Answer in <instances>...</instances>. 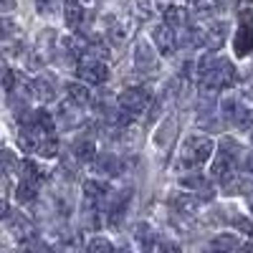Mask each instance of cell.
I'll use <instances>...</instances> for the list:
<instances>
[{
	"label": "cell",
	"mask_w": 253,
	"mask_h": 253,
	"mask_svg": "<svg viewBox=\"0 0 253 253\" xmlns=\"http://www.w3.org/2000/svg\"><path fill=\"white\" fill-rule=\"evenodd\" d=\"M251 142H253V129H251Z\"/></svg>",
	"instance_id": "e575fe53"
},
{
	"label": "cell",
	"mask_w": 253,
	"mask_h": 253,
	"mask_svg": "<svg viewBox=\"0 0 253 253\" xmlns=\"http://www.w3.org/2000/svg\"><path fill=\"white\" fill-rule=\"evenodd\" d=\"M91 162H94L96 175H101V177H117V175L124 172V160L114 152H101Z\"/></svg>",
	"instance_id": "30bf717a"
},
{
	"label": "cell",
	"mask_w": 253,
	"mask_h": 253,
	"mask_svg": "<svg viewBox=\"0 0 253 253\" xmlns=\"http://www.w3.org/2000/svg\"><path fill=\"white\" fill-rule=\"evenodd\" d=\"M84 18H86V8L79 0H66V26L71 31H81L84 28Z\"/></svg>",
	"instance_id": "ffe728a7"
},
{
	"label": "cell",
	"mask_w": 253,
	"mask_h": 253,
	"mask_svg": "<svg viewBox=\"0 0 253 253\" xmlns=\"http://www.w3.org/2000/svg\"><path fill=\"white\" fill-rule=\"evenodd\" d=\"M33 3H36L41 15H51V13H56L63 5V0H33Z\"/></svg>",
	"instance_id": "83f0119b"
},
{
	"label": "cell",
	"mask_w": 253,
	"mask_h": 253,
	"mask_svg": "<svg viewBox=\"0 0 253 253\" xmlns=\"http://www.w3.org/2000/svg\"><path fill=\"white\" fill-rule=\"evenodd\" d=\"M71 155L79 162H91L96 157V142H94V137H79L71 144Z\"/></svg>",
	"instance_id": "e0dca14e"
},
{
	"label": "cell",
	"mask_w": 253,
	"mask_h": 253,
	"mask_svg": "<svg viewBox=\"0 0 253 253\" xmlns=\"http://www.w3.org/2000/svg\"><path fill=\"white\" fill-rule=\"evenodd\" d=\"M220 10V0H193V13L200 18H213Z\"/></svg>",
	"instance_id": "484cf974"
},
{
	"label": "cell",
	"mask_w": 253,
	"mask_h": 253,
	"mask_svg": "<svg viewBox=\"0 0 253 253\" xmlns=\"http://www.w3.org/2000/svg\"><path fill=\"white\" fill-rule=\"evenodd\" d=\"M20 167L18 157L13 150H0V182H5L8 177H13V172Z\"/></svg>",
	"instance_id": "603a6c76"
},
{
	"label": "cell",
	"mask_w": 253,
	"mask_h": 253,
	"mask_svg": "<svg viewBox=\"0 0 253 253\" xmlns=\"http://www.w3.org/2000/svg\"><path fill=\"white\" fill-rule=\"evenodd\" d=\"M220 193L225 195H251L253 193V175H243V172H233L230 177H225L220 182Z\"/></svg>",
	"instance_id": "8fae6325"
},
{
	"label": "cell",
	"mask_w": 253,
	"mask_h": 253,
	"mask_svg": "<svg viewBox=\"0 0 253 253\" xmlns=\"http://www.w3.org/2000/svg\"><path fill=\"white\" fill-rule=\"evenodd\" d=\"M114 246H112V241H107V238H91L89 243H86V251H112Z\"/></svg>",
	"instance_id": "f546056e"
},
{
	"label": "cell",
	"mask_w": 253,
	"mask_h": 253,
	"mask_svg": "<svg viewBox=\"0 0 253 253\" xmlns=\"http://www.w3.org/2000/svg\"><path fill=\"white\" fill-rule=\"evenodd\" d=\"M198 81H200V89L213 94V91H225L230 89L233 84L238 81V74H236V66L230 63V58H218L213 51L205 53L200 61H198Z\"/></svg>",
	"instance_id": "6da1fadb"
},
{
	"label": "cell",
	"mask_w": 253,
	"mask_h": 253,
	"mask_svg": "<svg viewBox=\"0 0 253 253\" xmlns=\"http://www.w3.org/2000/svg\"><path fill=\"white\" fill-rule=\"evenodd\" d=\"M43 180H46V172L41 170V165L33 162V160H23L20 162V182L15 187V200L18 203H31L38 195Z\"/></svg>",
	"instance_id": "3957f363"
},
{
	"label": "cell",
	"mask_w": 253,
	"mask_h": 253,
	"mask_svg": "<svg viewBox=\"0 0 253 253\" xmlns=\"http://www.w3.org/2000/svg\"><path fill=\"white\" fill-rule=\"evenodd\" d=\"M233 51H236V58H246V56L253 51V10H251V8H243V10L238 13Z\"/></svg>",
	"instance_id": "8992f818"
},
{
	"label": "cell",
	"mask_w": 253,
	"mask_h": 253,
	"mask_svg": "<svg viewBox=\"0 0 253 253\" xmlns=\"http://www.w3.org/2000/svg\"><path fill=\"white\" fill-rule=\"evenodd\" d=\"M218 152L228 155L230 160H236V162H241V160L246 157L243 144H241L238 139H233V137H223V139H220V144H218Z\"/></svg>",
	"instance_id": "cb8c5ba5"
},
{
	"label": "cell",
	"mask_w": 253,
	"mask_h": 253,
	"mask_svg": "<svg viewBox=\"0 0 253 253\" xmlns=\"http://www.w3.org/2000/svg\"><path fill=\"white\" fill-rule=\"evenodd\" d=\"M107 36L112 38V43H114V46H119V43H124V41H126V31H124V26L119 23V20H112V23H109Z\"/></svg>",
	"instance_id": "4316f807"
},
{
	"label": "cell",
	"mask_w": 253,
	"mask_h": 253,
	"mask_svg": "<svg viewBox=\"0 0 253 253\" xmlns=\"http://www.w3.org/2000/svg\"><path fill=\"white\" fill-rule=\"evenodd\" d=\"M28 94L38 101H51L56 96V84L48 79V76H38L28 84Z\"/></svg>",
	"instance_id": "5bb4252c"
},
{
	"label": "cell",
	"mask_w": 253,
	"mask_h": 253,
	"mask_svg": "<svg viewBox=\"0 0 253 253\" xmlns=\"http://www.w3.org/2000/svg\"><path fill=\"white\" fill-rule=\"evenodd\" d=\"M126 203H129V190H119V193H114L112 203H109V220L112 223H119L124 210H126Z\"/></svg>",
	"instance_id": "7402d4cb"
},
{
	"label": "cell",
	"mask_w": 253,
	"mask_h": 253,
	"mask_svg": "<svg viewBox=\"0 0 253 253\" xmlns=\"http://www.w3.org/2000/svg\"><path fill=\"white\" fill-rule=\"evenodd\" d=\"M8 230L18 238V241H26L33 236V223L26 218V215H20V213H10L8 218Z\"/></svg>",
	"instance_id": "ac0fdd59"
},
{
	"label": "cell",
	"mask_w": 253,
	"mask_h": 253,
	"mask_svg": "<svg viewBox=\"0 0 253 253\" xmlns=\"http://www.w3.org/2000/svg\"><path fill=\"white\" fill-rule=\"evenodd\" d=\"M162 20L167 26H172L175 31H180L190 23V10L177 3H167V5H162Z\"/></svg>",
	"instance_id": "4fadbf2b"
},
{
	"label": "cell",
	"mask_w": 253,
	"mask_h": 253,
	"mask_svg": "<svg viewBox=\"0 0 253 253\" xmlns=\"http://www.w3.org/2000/svg\"><path fill=\"white\" fill-rule=\"evenodd\" d=\"M215 150V144L213 139H208L203 134H193V137H187L185 144H182V150H180V167H185V170H195V167H200L203 162L210 160V155H213Z\"/></svg>",
	"instance_id": "7a4b0ae2"
},
{
	"label": "cell",
	"mask_w": 253,
	"mask_h": 253,
	"mask_svg": "<svg viewBox=\"0 0 253 253\" xmlns=\"http://www.w3.org/2000/svg\"><path fill=\"white\" fill-rule=\"evenodd\" d=\"M76 74L84 84H89V86H101V84L109 79V66L99 56H81L76 61Z\"/></svg>",
	"instance_id": "5b68a950"
},
{
	"label": "cell",
	"mask_w": 253,
	"mask_h": 253,
	"mask_svg": "<svg viewBox=\"0 0 253 253\" xmlns=\"http://www.w3.org/2000/svg\"><path fill=\"white\" fill-rule=\"evenodd\" d=\"M117 107L122 112H126L129 117H137L150 107V91L142 89V86H126L117 96Z\"/></svg>",
	"instance_id": "52a82bcc"
},
{
	"label": "cell",
	"mask_w": 253,
	"mask_h": 253,
	"mask_svg": "<svg viewBox=\"0 0 253 253\" xmlns=\"http://www.w3.org/2000/svg\"><path fill=\"white\" fill-rule=\"evenodd\" d=\"M223 114H225V122L233 129H241V132L253 129V109L243 99H233V96L223 99Z\"/></svg>",
	"instance_id": "277c9868"
},
{
	"label": "cell",
	"mask_w": 253,
	"mask_h": 253,
	"mask_svg": "<svg viewBox=\"0 0 253 253\" xmlns=\"http://www.w3.org/2000/svg\"><path fill=\"white\" fill-rule=\"evenodd\" d=\"M152 43L162 56H172L177 51V31L167 23H160L152 28Z\"/></svg>",
	"instance_id": "ba28073f"
},
{
	"label": "cell",
	"mask_w": 253,
	"mask_h": 253,
	"mask_svg": "<svg viewBox=\"0 0 253 253\" xmlns=\"http://www.w3.org/2000/svg\"><path fill=\"white\" fill-rule=\"evenodd\" d=\"M243 162H246V170L253 175V152H251V155H246V157H243Z\"/></svg>",
	"instance_id": "1f68e13d"
},
{
	"label": "cell",
	"mask_w": 253,
	"mask_h": 253,
	"mask_svg": "<svg viewBox=\"0 0 253 253\" xmlns=\"http://www.w3.org/2000/svg\"><path fill=\"white\" fill-rule=\"evenodd\" d=\"M134 69L142 71V74H150L157 69V58H155V51L147 48L144 41L137 43V51H134Z\"/></svg>",
	"instance_id": "2e32d148"
},
{
	"label": "cell",
	"mask_w": 253,
	"mask_h": 253,
	"mask_svg": "<svg viewBox=\"0 0 253 253\" xmlns=\"http://www.w3.org/2000/svg\"><path fill=\"white\" fill-rule=\"evenodd\" d=\"M66 96H69L71 104H76L79 109L91 107V101H94V94L89 89V84H66Z\"/></svg>",
	"instance_id": "9a60e30c"
},
{
	"label": "cell",
	"mask_w": 253,
	"mask_h": 253,
	"mask_svg": "<svg viewBox=\"0 0 253 253\" xmlns=\"http://www.w3.org/2000/svg\"><path fill=\"white\" fill-rule=\"evenodd\" d=\"M8 215H10L8 203H5V200H0V220H3V218H8Z\"/></svg>",
	"instance_id": "4dcf8cb0"
},
{
	"label": "cell",
	"mask_w": 253,
	"mask_h": 253,
	"mask_svg": "<svg viewBox=\"0 0 253 253\" xmlns=\"http://www.w3.org/2000/svg\"><path fill=\"white\" fill-rule=\"evenodd\" d=\"M210 248H215V251H236L241 248V241L236 233H220L215 236L213 241H210Z\"/></svg>",
	"instance_id": "d4e9b609"
},
{
	"label": "cell",
	"mask_w": 253,
	"mask_h": 253,
	"mask_svg": "<svg viewBox=\"0 0 253 253\" xmlns=\"http://www.w3.org/2000/svg\"><path fill=\"white\" fill-rule=\"evenodd\" d=\"M0 3H3L5 8H13V5H15V0H0Z\"/></svg>",
	"instance_id": "d6a6232c"
},
{
	"label": "cell",
	"mask_w": 253,
	"mask_h": 253,
	"mask_svg": "<svg viewBox=\"0 0 253 253\" xmlns=\"http://www.w3.org/2000/svg\"><path fill=\"white\" fill-rule=\"evenodd\" d=\"M248 210H251V215H253V193H251V198H248Z\"/></svg>",
	"instance_id": "836d02e7"
},
{
	"label": "cell",
	"mask_w": 253,
	"mask_h": 253,
	"mask_svg": "<svg viewBox=\"0 0 253 253\" xmlns=\"http://www.w3.org/2000/svg\"><path fill=\"white\" fill-rule=\"evenodd\" d=\"M180 185L187 187L190 193H195L200 200H210V198H213V180H210V175L190 172V175H182L180 177Z\"/></svg>",
	"instance_id": "9c48e42d"
},
{
	"label": "cell",
	"mask_w": 253,
	"mask_h": 253,
	"mask_svg": "<svg viewBox=\"0 0 253 253\" xmlns=\"http://www.w3.org/2000/svg\"><path fill=\"white\" fill-rule=\"evenodd\" d=\"M15 23L10 18H0V41H10L13 36H15Z\"/></svg>",
	"instance_id": "f1b7e54d"
},
{
	"label": "cell",
	"mask_w": 253,
	"mask_h": 253,
	"mask_svg": "<svg viewBox=\"0 0 253 253\" xmlns=\"http://www.w3.org/2000/svg\"><path fill=\"white\" fill-rule=\"evenodd\" d=\"M236 170H238V162H236V160H230V157L223 155V152H215L213 162H210V180L220 185L225 177H230Z\"/></svg>",
	"instance_id": "7c38bea8"
},
{
	"label": "cell",
	"mask_w": 253,
	"mask_h": 253,
	"mask_svg": "<svg viewBox=\"0 0 253 253\" xmlns=\"http://www.w3.org/2000/svg\"><path fill=\"white\" fill-rule=\"evenodd\" d=\"M109 193V185L99 180V177H89V180H84V198H89V200H101V198H107Z\"/></svg>",
	"instance_id": "44dd1931"
},
{
	"label": "cell",
	"mask_w": 253,
	"mask_h": 253,
	"mask_svg": "<svg viewBox=\"0 0 253 253\" xmlns=\"http://www.w3.org/2000/svg\"><path fill=\"white\" fill-rule=\"evenodd\" d=\"M172 205H175L177 213H182V215H195L198 210H200V198L187 190V193H177L172 198Z\"/></svg>",
	"instance_id": "d6986e66"
}]
</instances>
